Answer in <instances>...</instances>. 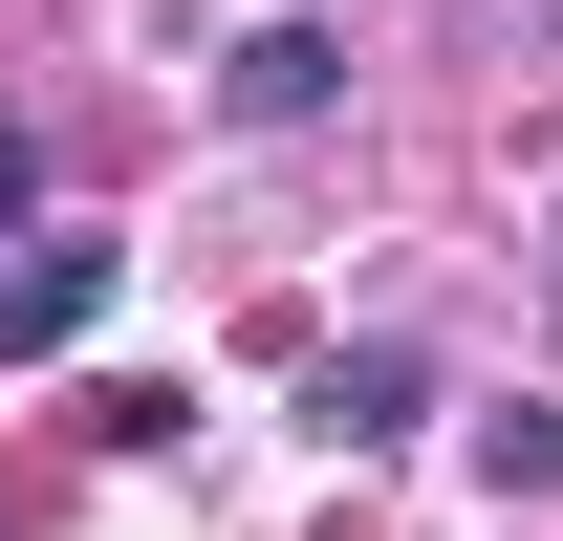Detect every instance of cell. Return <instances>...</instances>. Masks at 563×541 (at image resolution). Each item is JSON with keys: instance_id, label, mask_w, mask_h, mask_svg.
Instances as JSON below:
<instances>
[{"instance_id": "cell-1", "label": "cell", "mask_w": 563, "mask_h": 541, "mask_svg": "<svg viewBox=\"0 0 563 541\" xmlns=\"http://www.w3.org/2000/svg\"><path fill=\"white\" fill-rule=\"evenodd\" d=\"M87 303H109V239H44V261L0 281V368H44V346H87Z\"/></svg>"}, {"instance_id": "cell-2", "label": "cell", "mask_w": 563, "mask_h": 541, "mask_svg": "<svg viewBox=\"0 0 563 541\" xmlns=\"http://www.w3.org/2000/svg\"><path fill=\"white\" fill-rule=\"evenodd\" d=\"M325 87H347V44H325V22H261V44H239V131H303Z\"/></svg>"}, {"instance_id": "cell-3", "label": "cell", "mask_w": 563, "mask_h": 541, "mask_svg": "<svg viewBox=\"0 0 563 541\" xmlns=\"http://www.w3.org/2000/svg\"><path fill=\"white\" fill-rule=\"evenodd\" d=\"M325 433H347V455H368V433H412V346H347V368H325Z\"/></svg>"}, {"instance_id": "cell-4", "label": "cell", "mask_w": 563, "mask_h": 541, "mask_svg": "<svg viewBox=\"0 0 563 541\" xmlns=\"http://www.w3.org/2000/svg\"><path fill=\"white\" fill-rule=\"evenodd\" d=\"M22 196H44V152H22V131H0V217H22Z\"/></svg>"}]
</instances>
